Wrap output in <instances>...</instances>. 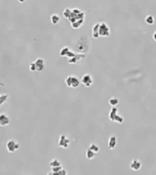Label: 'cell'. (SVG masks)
Segmentation results:
<instances>
[{"mask_svg": "<svg viewBox=\"0 0 156 175\" xmlns=\"http://www.w3.org/2000/svg\"><path fill=\"white\" fill-rule=\"evenodd\" d=\"M65 83L68 87L72 88V89H76L79 86L80 80L79 79L78 77H76V76H68V77L65 79Z\"/></svg>", "mask_w": 156, "mask_h": 175, "instance_id": "cell-1", "label": "cell"}, {"mask_svg": "<svg viewBox=\"0 0 156 175\" xmlns=\"http://www.w3.org/2000/svg\"><path fill=\"white\" fill-rule=\"evenodd\" d=\"M99 33H100V37H108L110 36V27L106 24L105 22L100 23Z\"/></svg>", "mask_w": 156, "mask_h": 175, "instance_id": "cell-2", "label": "cell"}, {"mask_svg": "<svg viewBox=\"0 0 156 175\" xmlns=\"http://www.w3.org/2000/svg\"><path fill=\"white\" fill-rule=\"evenodd\" d=\"M6 150L8 151V153H12L19 149V143L15 140H9L6 142Z\"/></svg>", "mask_w": 156, "mask_h": 175, "instance_id": "cell-3", "label": "cell"}, {"mask_svg": "<svg viewBox=\"0 0 156 175\" xmlns=\"http://www.w3.org/2000/svg\"><path fill=\"white\" fill-rule=\"evenodd\" d=\"M70 139L66 135L61 134L60 136H59V139H58V147L67 149V148L70 146Z\"/></svg>", "mask_w": 156, "mask_h": 175, "instance_id": "cell-4", "label": "cell"}, {"mask_svg": "<svg viewBox=\"0 0 156 175\" xmlns=\"http://www.w3.org/2000/svg\"><path fill=\"white\" fill-rule=\"evenodd\" d=\"M80 82L86 87H91L93 84V79L91 77V75L90 74H85L81 77Z\"/></svg>", "mask_w": 156, "mask_h": 175, "instance_id": "cell-5", "label": "cell"}, {"mask_svg": "<svg viewBox=\"0 0 156 175\" xmlns=\"http://www.w3.org/2000/svg\"><path fill=\"white\" fill-rule=\"evenodd\" d=\"M9 123H10L9 117L6 113H0V126L6 127L7 125H9Z\"/></svg>", "mask_w": 156, "mask_h": 175, "instance_id": "cell-6", "label": "cell"}, {"mask_svg": "<svg viewBox=\"0 0 156 175\" xmlns=\"http://www.w3.org/2000/svg\"><path fill=\"white\" fill-rule=\"evenodd\" d=\"M35 64L37 67V71H42L45 68V60L41 58H39L35 60Z\"/></svg>", "mask_w": 156, "mask_h": 175, "instance_id": "cell-7", "label": "cell"}, {"mask_svg": "<svg viewBox=\"0 0 156 175\" xmlns=\"http://www.w3.org/2000/svg\"><path fill=\"white\" fill-rule=\"evenodd\" d=\"M130 168L132 171H139L142 168V162L139 160H132V162L130 164Z\"/></svg>", "mask_w": 156, "mask_h": 175, "instance_id": "cell-8", "label": "cell"}, {"mask_svg": "<svg viewBox=\"0 0 156 175\" xmlns=\"http://www.w3.org/2000/svg\"><path fill=\"white\" fill-rule=\"evenodd\" d=\"M116 144H117V138L116 136H110L109 138V141H108V147L110 150H113L115 149L116 147Z\"/></svg>", "mask_w": 156, "mask_h": 175, "instance_id": "cell-9", "label": "cell"}, {"mask_svg": "<svg viewBox=\"0 0 156 175\" xmlns=\"http://www.w3.org/2000/svg\"><path fill=\"white\" fill-rule=\"evenodd\" d=\"M99 28H100V23H96L92 27V37L93 39H98L100 37V33H99Z\"/></svg>", "mask_w": 156, "mask_h": 175, "instance_id": "cell-10", "label": "cell"}, {"mask_svg": "<svg viewBox=\"0 0 156 175\" xmlns=\"http://www.w3.org/2000/svg\"><path fill=\"white\" fill-rule=\"evenodd\" d=\"M86 55L85 54H79V55H76L75 57H73L71 58H69V63L70 64H75L77 63L79 60H80L81 58H83Z\"/></svg>", "mask_w": 156, "mask_h": 175, "instance_id": "cell-11", "label": "cell"}, {"mask_svg": "<svg viewBox=\"0 0 156 175\" xmlns=\"http://www.w3.org/2000/svg\"><path fill=\"white\" fill-rule=\"evenodd\" d=\"M117 114H118V109L116 107H112V108H111V110H110V113H109V119L111 121H113L114 118H115V116L117 115Z\"/></svg>", "mask_w": 156, "mask_h": 175, "instance_id": "cell-12", "label": "cell"}, {"mask_svg": "<svg viewBox=\"0 0 156 175\" xmlns=\"http://www.w3.org/2000/svg\"><path fill=\"white\" fill-rule=\"evenodd\" d=\"M96 155H97V153H95V151L91 150L90 148H89L87 150H86V158L88 160H92L96 157Z\"/></svg>", "mask_w": 156, "mask_h": 175, "instance_id": "cell-13", "label": "cell"}, {"mask_svg": "<svg viewBox=\"0 0 156 175\" xmlns=\"http://www.w3.org/2000/svg\"><path fill=\"white\" fill-rule=\"evenodd\" d=\"M83 23H84V18L79 19V20H76L75 22L71 23V27H72L74 29H77V28H79V27H80L81 26H82Z\"/></svg>", "mask_w": 156, "mask_h": 175, "instance_id": "cell-14", "label": "cell"}, {"mask_svg": "<svg viewBox=\"0 0 156 175\" xmlns=\"http://www.w3.org/2000/svg\"><path fill=\"white\" fill-rule=\"evenodd\" d=\"M50 20H51V23L53 25H57L58 23L59 22V20H60V18H59V16L58 14H53L50 17Z\"/></svg>", "mask_w": 156, "mask_h": 175, "instance_id": "cell-15", "label": "cell"}, {"mask_svg": "<svg viewBox=\"0 0 156 175\" xmlns=\"http://www.w3.org/2000/svg\"><path fill=\"white\" fill-rule=\"evenodd\" d=\"M119 102H120V101H119L117 98H114V97L110 98V101H109V104L111 106V107H116V106L119 104Z\"/></svg>", "mask_w": 156, "mask_h": 175, "instance_id": "cell-16", "label": "cell"}, {"mask_svg": "<svg viewBox=\"0 0 156 175\" xmlns=\"http://www.w3.org/2000/svg\"><path fill=\"white\" fill-rule=\"evenodd\" d=\"M70 49L68 48V47H64L60 49V51H59V56L61 57H67V55H68V53Z\"/></svg>", "mask_w": 156, "mask_h": 175, "instance_id": "cell-17", "label": "cell"}, {"mask_svg": "<svg viewBox=\"0 0 156 175\" xmlns=\"http://www.w3.org/2000/svg\"><path fill=\"white\" fill-rule=\"evenodd\" d=\"M61 165V162L58 161V159H53L52 161L49 162V167L52 168V167H57V166H60Z\"/></svg>", "mask_w": 156, "mask_h": 175, "instance_id": "cell-18", "label": "cell"}, {"mask_svg": "<svg viewBox=\"0 0 156 175\" xmlns=\"http://www.w3.org/2000/svg\"><path fill=\"white\" fill-rule=\"evenodd\" d=\"M113 121H114V122H116V123H118V124H122L124 121V118L122 115H119V114H117V115L115 116V118H114Z\"/></svg>", "mask_w": 156, "mask_h": 175, "instance_id": "cell-19", "label": "cell"}, {"mask_svg": "<svg viewBox=\"0 0 156 175\" xmlns=\"http://www.w3.org/2000/svg\"><path fill=\"white\" fill-rule=\"evenodd\" d=\"M145 23L148 25H153L154 24V18L152 16H151V15L147 16L145 18Z\"/></svg>", "mask_w": 156, "mask_h": 175, "instance_id": "cell-20", "label": "cell"}, {"mask_svg": "<svg viewBox=\"0 0 156 175\" xmlns=\"http://www.w3.org/2000/svg\"><path fill=\"white\" fill-rule=\"evenodd\" d=\"M7 98H8V95L7 94H1L0 95V107L7 101Z\"/></svg>", "mask_w": 156, "mask_h": 175, "instance_id": "cell-21", "label": "cell"}, {"mask_svg": "<svg viewBox=\"0 0 156 175\" xmlns=\"http://www.w3.org/2000/svg\"><path fill=\"white\" fill-rule=\"evenodd\" d=\"M89 148H90L91 150L95 151V153H99V150H100V147L98 146V144H96V143H91Z\"/></svg>", "mask_w": 156, "mask_h": 175, "instance_id": "cell-22", "label": "cell"}, {"mask_svg": "<svg viewBox=\"0 0 156 175\" xmlns=\"http://www.w3.org/2000/svg\"><path fill=\"white\" fill-rule=\"evenodd\" d=\"M71 12H72V9H70V8H66V9L63 11V16H64V18H69V17L70 16Z\"/></svg>", "mask_w": 156, "mask_h": 175, "instance_id": "cell-23", "label": "cell"}, {"mask_svg": "<svg viewBox=\"0 0 156 175\" xmlns=\"http://www.w3.org/2000/svg\"><path fill=\"white\" fill-rule=\"evenodd\" d=\"M29 70L30 71H32V72H34V71H37V67H36V64H35V62H31L30 64H29Z\"/></svg>", "mask_w": 156, "mask_h": 175, "instance_id": "cell-24", "label": "cell"}, {"mask_svg": "<svg viewBox=\"0 0 156 175\" xmlns=\"http://www.w3.org/2000/svg\"><path fill=\"white\" fill-rule=\"evenodd\" d=\"M152 39H153V40L154 41H156V31L153 33V35H152Z\"/></svg>", "mask_w": 156, "mask_h": 175, "instance_id": "cell-25", "label": "cell"}, {"mask_svg": "<svg viewBox=\"0 0 156 175\" xmlns=\"http://www.w3.org/2000/svg\"><path fill=\"white\" fill-rule=\"evenodd\" d=\"M17 1L18 2V3H24L26 0H17Z\"/></svg>", "mask_w": 156, "mask_h": 175, "instance_id": "cell-26", "label": "cell"}]
</instances>
